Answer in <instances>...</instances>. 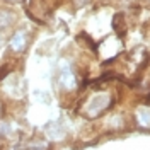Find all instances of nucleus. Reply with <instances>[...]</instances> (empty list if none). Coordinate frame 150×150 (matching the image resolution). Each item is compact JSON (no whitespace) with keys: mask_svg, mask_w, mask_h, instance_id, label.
Instances as JSON below:
<instances>
[{"mask_svg":"<svg viewBox=\"0 0 150 150\" xmlns=\"http://www.w3.org/2000/svg\"><path fill=\"white\" fill-rule=\"evenodd\" d=\"M28 33L26 31H22V29H17L14 34H12V38H10V43L9 46L12 51H16V53H22L26 48H28Z\"/></svg>","mask_w":150,"mask_h":150,"instance_id":"f257e3e1","label":"nucleus"},{"mask_svg":"<svg viewBox=\"0 0 150 150\" xmlns=\"http://www.w3.org/2000/svg\"><path fill=\"white\" fill-rule=\"evenodd\" d=\"M16 22H17V16H16L14 10L7 9V7L0 9V33L12 29L16 26Z\"/></svg>","mask_w":150,"mask_h":150,"instance_id":"f03ea898","label":"nucleus"},{"mask_svg":"<svg viewBox=\"0 0 150 150\" xmlns=\"http://www.w3.org/2000/svg\"><path fill=\"white\" fill-rule=\"evenodd\" d=\"M10 2H14V0H10Z\"/></svg>","mask_w":150,"mask_h":150,"instance_id":"7ed1b4c3","label":"nucleus"}]
</instances>
